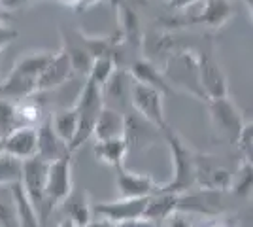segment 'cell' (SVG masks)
I'll use <instances>...</instances> for the list:
<instances>
[{
    "label": "cell",
    "mask_w": 253,
    "mask_h": 227,
    "mask_svg": "<svg viewBox=\"0 0 253 227\" xmlns=\"http://www.w3.org/2000/svg\"><path fill=\"white\" fill-rule=\"evenodd\" d=\"M51 51H31L27 55H21L10 72L25 80H31L36 84L38 76L42 74V70L47 66L49 59H51Z\"/></svg>",
    "instance_id": "44dd1931"
},
{
    "label": "cell",
    "mask_w": 253,
    "mask_h": 227,
    "mask_svg": "<svg viewBox=\"0 0 253 227\" xmlns=\"http://www.w3.org/2000/svg\"><path fill=\"white\" fill-rule=\"evenodd\" d=\"M165 138L169 144L172 159V178L159 185V191L169 193H189L195 187V171H197V151L191 150L187 142L172 129H167Z\"/></svg>",
    "instance_id": "6da1fadb"
},
{
    "label": "cell",
    "mask_w": 253,
    "mask_h": 227,
    "mask_svg": "<svg viewBox=\"0 0 253 227\" xmlns=\"http://www.w3.org/2000/svg\"><path fill=\"white\" fill-rule=\"evenodd\" d=\"M23 173V161L15 159L13 155L8 153H0V187H8L21 182Z\"/></svg>",
    "instance_id": "83f0119b"
},
{
    "label": "cell",
    "mask_w": 253,
    "mask_h": 227,
    "mask_svg": "<svg viewBox=\"0 0 253 227\" xmlns=\"http://www.w3.org/2000/svg\"><path fill=\"white\" fill-rule=\"evenodd\" d=\"M199 2H202V0H167L169 8H172V10H185V8H191Z\"/></svg>",
    "instance_id": "8d00e7d4"
},
{
    "label": "cell",
    "mask_w": 253,
    "mask_h": 227,
    "mask_svg": "<svg viewBox=\"0 0 253 227\" xmlns=\"http://www.w3.org/2000/svg\"><path fill=\"white\" fill-rule=\"evenodd\" d=\"M49 123H51V129L55 131V135L70 150V144L74 140L76 129H78V116H76L74 106H64V108L55 110L53 114H49Z\"/></svg>",
    "instance_id": "7402d4cb"
},
{
    "label": "cell",
    "mask_w": 253,
    "mask_h": 227,
    "mask_svg": "<svg viewBox=\"0 0 253 227\" xmlns=\"http://www.w3.org/2000/svg\"><path fill=\"white\" fill-rule=\"evenodd\" d=\"M15 116L19 127H36L43 119V104L36 95L21 98L15 102Z\"/></svg>",
    "instance_id": "484cf974"
},
{
    "label": "cell",
    "mask_w": 253,
    "mask_h": 227,
    "mask_svg": "<svg viewBox=\"0 0 253 227\" xmlns=\"http://www.w3.org/2000/svg\"><path fill=\"white\" fill-rule=\"evenodd\" d=\"M128 102H130L132 110L136 112V116L148 121L155 129H159L161 133L170 129L167 118H165V95L161 91L132 82Z\"/></svg>",
    "instance_id": "277c9868"
},
{
    "label": "cell",
    "mask_w": 253,
    "mask_h": 227,
    "mask_svg": "<svg viewBox=\"0 0 253 227\" xmlns=\"http://www.w3.org/2000/svg\"><path fill=\"white\" fill-rule=\"evenodd\" d=\"M244 2H246V6H248V8L252 10V0H244Z\"/></svg>",
    "instance_id": "b9f144b4"
},
{
    "label": "cell",
    "mask_w": 253,
    "mask_h": 227,
    "mask_svg": "<svg viewBox=\"0 0 253 227\" xmlns=\"http://www.w3.org/2000/svg\"><path fill=\"white\" fill-rule=\"evenodd\" d=\"M11 193H13V203H15V214H17V227H40V218L38 212L34 210L32 203L27 199V195L23 191L19 184L11 185Z\"/></svg>",
    "instance_id": "d4e9b609"
},
{
    "label": "cell",
    "mask_w": 253,
    "mask_h": 227,
    "mask_svg": "<svg viewBox=\"0 0 253 227\" xmlns=\"http://www.w3.org/2000/svg\"><path fill=\"white\" fill-rule=\"evenodd\" d=\"M59 227H76V226H74V222H72V220H68V218H64L63 222L59 224Z\"/></svg>",
    "instance_id": "60d3db41"
},
{
    "label": "cell",
    "mask_w": 253,
    "mask_h": 227,
    "mask_svg": "<svg viewBox=\"0 0 253 227\" xmlns=\"http://www.w3.org/2000/svg\"><path fill=\"white\" fill-rule=\"evenodd\" d=\"M15 38H17V31H15L13 27H10V25L0 21V53H2V49H4L6 45H10Z\"/></svg>",
    "instance_id": "e575fe53"
},
{
    "label": "cell",
    "mask_w": 253,
    "mask_h": 227,
    "mask_svg": "<svg viewBox=\"0 0 253 227\" xmlns=\"http://www.w3.org/2000/svg\"><path fill=\"white\" fill-rule=\"evenodd\" d=\"M252 184H253L252 161H244L242 159L236 174H232L231 189H229V191L236 193L238 197H250V195H252Z\"/></svg>",
    "instance_id": "f1b7e54d"
},
{
    "label": "cell",
    "mask_w": 253,
    "mask_h": 227,
    "mask_svg": "<svg viewBox=\"0 0 253 227\" xmlns=\"http://www.w3.org/2000/svg\"><path fill=\"white\" fill-rule=\"evenodd\" d=\"M117 227H163V224L159 222H153V220H148V218H136V220H128L125 224H119Z\"/></svg>",
    "instance_id": "d590c367"
},
{
    "label": "cell",
    "mask_w": 253,
    "mask_h": 227,
    "mask_svg": "<svg viewBox=\"0 0 253 227\" xmlns=\"http://www.w3.org/2000/svg\"><path fill=\"white\" fill-rule=\"evenodd\" d=\"M161 135V131L155 129L153 125H149L148 121L140 118V116H125V142L126 150L136 148V150H144L146 146L155 144Z\"/></svg>",
    "instance_id": "9a60e30c"
},
{
    "label": "cell",
    "mask_w": 253,
    "mask_h": 227,
    "mask_svg": "<svg viewBox=\"0 0 253 227\" xmlns=\"http://www.w3.org/2000/svg\"><path fill=\"white\" fill-rule=\"evenodd\" d=\"M4 153L13 155L15 159H32L38 155V133L36 127H15L6 136H2Z\"/></svg>",
    "instance_id": "4fadbf2b"
},
{
    "label": "cell",
    "mask_w": 253,
    "mask_h": 227,
    "mask_svg": "<svg viewBox=\"0 0 253 227\" xmlns=\"http://www.w3.org/2000/svg\"><path fill=\"white\" fill-rule=\"evenodd\" d=\"M163 227H193V224L189 222V216L185 212H172L165 222H163Z\"/></svg>",
    "instance_id": "836d02e7"
},
{
    "label": "cell",
    "mask_w": 253,
    "mask_h": 227,
    "mask_svg": "<svg viewBox=\"0 0 253 227\" xmlns=\"http://www.w3.org/2000/svg\"><path fill=\"white\" fill-rule=\"evenodd\" d=\"M234 15L231 0H202L201 11L193 17L195 23H202L210 29H221Z\"/></svg>",
    "instance_id": "2e32d148"
},
{
    "label": "cell",
    "mask_w": 253,
    "mask_h": 227,
    "mask_svg": "<svg viewBox=\"0 0 253 227\" xmlns=\"http://www.w3.org/2000/svg\"><path fill=\"white\" fill-rule=\"evenodd\" d=\"M117 17H119V29H121V38L125 42L132 44V45H140L142 44V23L136 11L117 4Z\"/></svg>",
    "instance_id": "cb8c5ba5"
},
{
    "label": "cell",
    "mask_w": 253,
    "mask_h": 227,
    "mask_svg": "<svg viewBox=\"0 0 253 227\" xmlns=\"http://www.w3.org/2000/svg\"><path fill=\"white\" fill-rule=\"evenodd\" d=\"M59 206L63 208L64 216L74 222L76 227H85L93 220V205L85 191H78L72 187V191L64 197Z\"/></svg>",
    "instance_id": "e0dca14e"
},
{
    "label": "cell",
    "mask_w": 253,
    "mask_h": 227,
    "mask_svg": "<svg viewBox=\"0 0 253 227\" xmlns=\"http://www.w3.org/2000/svg\"><path fill=\"white\" fill-rule=\"evenodd\" d=\"M15 127H19L15 116V102L0 97V136H6Z\"/></svg>",
    "instance_id": "4dcf8cb0"
},
{
    "label": "cell",
    "mask_w": 253,
    "mask_h": 227,
    "mask_svg": "<svg viewBox=\"0 0 253 227\" xmlns=\"http://www.w3.org/2000/svg\"><path fill=\"white\" fill-rule=\"evenodd\" d=\"M197 59H199V80H201L206 102L213 100V98L229 97L227 76L221 70L219 63L208 53H197Z\"/></svg>",
    "instance_id": "30bf717a"
},
{
    "label": "cell",
    "mask_w": 253,
    "mask_h": 227,
    "mask_svg": "<svg viewBox=\"0 0 253 227\" xmlns=\"http://www.w3.org/2000/svg\"><path fill=\"white\" fill-rule=\"evenodd\" d=\"M74 76V66L68 53L61 49L51 55L47 66L42 70V74L36 80V93H47L57 87L66 86Z\"/></svg>",
    "instance_id": "8fae6325"
},
{
    "label": "cell",
    "mask_w": 253,
    "mask_h": 227,
    "mask_svg": "<svg viewBox=\"0 0 253 227\" xmlns=\"http://www.w3.org/2000/svg\"><path fill=\"white\" fill-rule=\"evenodd\" d=\"M116 185L119 197L123 199H142L149 197L155 191H159V185L149 174L132 173L128 171L125 165L116 169Z\"/></svg>",
    "instance_id": "7c38bea8"
},
{
    "label": "cell",
    "mask_w": 253,
    "mask_h": 227,
    "mask_svg": "<svg viewBox=\"0 0 253 227\" xmlns=\"http://www.w3.org/2000/svg\"><path fill=\"white\" fill-rule=\"evenodd\" d=\"M59 4H63V6H66V8H80V4H82V0H57Z\"/></svg>",
    "instance_id": "ab89813d"
},
{
    "label": "cell",
    "mask_w": 253,
    "mask_h": 227,
    "mask_svg": "<svg viewBox=\"0 0 253 227\" xmlns=\"http://www.w3.org/2000/svg\"><path fill=\"white\" fill-rule=\"evenodd\" d=\"M148 197L142 199H123L119 197L116 201H108V203H98L93 205V218H102L112 224H125L128 220H136L144 216Z\"/></svg>",
    "instance_id": "9c48e42d"
},
{
    "label": "cell",
    "mask_w": 253,
    "mask_h": 227,
    "mask_svg": "<svg viewBox=\"0 0 253 227\" xmlns=\"http://www.w3.org/2000/svg\"><path fill=\"white\" fill-rule=\"evenodd\" d=\"M126 74H128V78L132 82L153 87V89L161 91L163 95H167V93L172 91L169 84H167V80H165V76H163V70H159L157 66L153 65L151 61H148V59H138L136 63L130 65V68L126 70Z\"/></svg>",
    "instance_id": "ac0fdd59"
},
{
    "label": "cell",
    "mask_w": 253,
    "mask_h": 227,
    "mask_svg": "<svg viewBox=\"0 0 253 227\" xmlns=\"http://www.w3.org/2000/svg\"><path fill=\"white\" fill-rule=\"evenodd\" d=\"M110 2H112L114 6H117V4H119V0H110Z\"/></svg>",
    "instance_id": "ee69618b"
},
{
    "label": "cell",
    "mask_w": 253,
    "mask_h": 227,
    "mask_svg": "<svg viewBox=\"0 0 253 227\" xmlns=\"http://www.w3.org/2000/svg\"><path fill=\"white\" fill-rule=\"evenodd\" d=\"M179 193H169V191H155L148 197L144 218L163 224L167 218L178 210Z\"/></svg>",
    "instance_id": "ffe728a7"
},
{
    "label": "cell",
    "mask_w": 253,
    "mask_h": 227,
    "mask_svg": "<svg viewBox=\"0 0 253 227\" xmlns=\"http://www.w3.org/2000/svg\"><path fill=\"white\" fill-rule=\"evenodd\" d=\"M123 136H125V114L104 106L95 123L93 138L108 140V138H123Z\"/></svg>",
    "instance_id": "d6986e66"
},
{
    "label": "cell",
    "mask_w": 253,
    "mask_h": 227,
    "mask_svg": "<svg viewBox=\"0 0 253 227\" xmlns=\"http://www.w3.org/2000/svg\"><path fill=\"white\" fill-rule=\"evenodd\" d=\"M36 133H38V157L40 159L49 163V161H55V159H61V157L70 155L68 146L51 129L49 114L36 125Z\"/></svg>",
    "instance_id": "5bb4252c"
},
{
    "label": "cell",
    "mask_w": 253,
    "mask_h": 227,
    "mask_svg": "<svg viewBox=\"0 0 253 227\" xmlns=\"http://www.w3.org/2000/svg\"><path fill=\"white\" fill-rule=\"evenodd\" d=\"M236 222L232 218H227L219 214V216H208L204 218L199 226H193V227H234Z\"/></svg>",
    "instance_id": "d6a6232c"
},
{
    "label": "cell",
    "mask_w": 253,
    "mask_h": 227,
    "mask_svg": "<svg viewBox=\"0 0 253 227\" xmlns=\"http://www.w3.org/2000/svg\"><path fill=\"white\" fill-rule=\"evenodd\" d=\"M232 174L227 167H223L213 155L197 153V171H195V187L204 191H229Z\"/></svg>",
    "instance_id": "ba28073f"
},
{
    "label": "cell",
    "mask_w": 253,
    "mask_h": 227,
    "mask_svg": "<svg viewBox=\"0 0 253 227\" xmlns=\"http://www.w3.org/2000/svg\"><path fill=\"white\" fill-rule=\"evenodd\" d=\"M72 163L70 155L47 163L45 173V220L49 218L55 206L64 201V197L72 191Z\"/></svg>",
    "instance_id": "5b68a950"
},
{
    "label": "cell",
    "mask_w": 253,
    "mask_h": 227,
    "mask_svg": "<svg viewBox=\"0 0 253 227\" xmlns=\"http://www.w3.org/2000/svg\"><path fill=\"white\" fill-rule=\"evenodd\" d=\"M100 2H104V0H82V4H80V8H78V10H91L93 6L100 4Z\"/></svg>",
    "instance_id": "f35d334b"
},
{
    "label": "cell",
    "mask_w": 253,
    "mask_h": 227,
    "mask_svg": "<svg viewBox=\"0 0 253 227\" xmlns=\"http://www.w3.org/2000/svg\"><path fill=\"white\" fill-rule=\"evenodd\" d=\"M45 173H47V161L40 159L38 155L23 161V173L19 185L32 203L34 210L38 212L40 224L45 222Z\"/></svg>",
    "instance_id": "52a82bcc"
},
{
    "label": "cell",
    "mask_w": 253,
    "mask_h": 227,
    "mask_svg": "<svg viewBox=\"0 0 253 227\" xmlns=\"http://www.w3.org/2000/svg\"><path fill=\"white\" fill-rule=\"evenodd\" d=\"M163 76L170 89L181 91L193 98L206 102L199 80V59L195 51H178L172 55L163 68Z\"/></svg>",
    "instance_id": "3957f363"
},
{
    "label": "cell",
    "mask_w": 253,
    "mask_h": 227,
    "mask_svg": "<svg viewBox=\"0 0 253 227\" xmlns=\"http://www.w3.org/2000/svg\"><path fill=\"white\" fill-rule=\"evenodd\" d=\"M85 227H117L116 224L108 222V220H102V218H93Z\"/></svg>",
    "instance_id": "74e56055"
},
{
    "label": "cell",
    "mask_w": 253,
    "mask_h": 227,
    "mask_svg": "<svg viewBox=\"0 0 253 227\" xmlns=\"http://www.w3.org/2000/svg\"><path fill=\"white\" fill-rule=\"evenodd\" d=\"M126 142L125 138H108V140L95 142V155L100 163H104L112 169L123 167L126 159Z\"/></svg>",
    "instance_id": "603a6c76"
},
{
    "label": "cell",
    "mask_w": 253,
    "mask_h": 227,
    "mask_svg": "<svg viewBox=\"0 0 253 227\" xmlns=\"http://www.w3.org/2000/svg\"><path fill=\"white\" fill-rule=\"evenodd\" d=\"M236 148L242 153L244 161H252L253 157V123L252 121H246L244 127L240 129L238 136H236Z\"/></svg>",
    "instance_id": "1f68e13d"
},
{
    "label": "cell",
    "mask_w": 253,
    "mask_h": 227,
    "mask_svg": "<svg viewBox=\"0 0 253 227\" xmlns=\"http://www.w3.org/2000/svg\"><path fill=\"white\" fill-rule=\"evenodd\" d=\"M117 68H119V66H117V61L114 57H95L85 78L102 89L106 82L110 80V76L114 74Z\"/></svg>",
    "instance_id": "4316f807"
},
{
    "label": "cell",
    "mask_w": 253,
    "mask_h": 227,
    "mask_svg": "<svg viewBox=\"0 0 253 227\" xmlns=\"http://www.w3.org/2000/svg\"><path fill=\"white\" fill-rule=\"evenodd\" d=\"M4 151V144H2V136H0V153Z\"/></svg>",
    "instance_id": "7bdbcfd3"
},
{
    "label": "cell",
    "mask_w": 253,
    "mask_h": 227,
    "mask_svg": "<svg viewBox=\"0 0 253 227\" xmlns=\"http://www.w3.org/2000/svg\"><path fill=\"white\" fill-rule=\"evenodd\" d=\"M206 106H208V112H210V121L213 133L221 140L234 144L238 133H240V129L246 123V119L242 118L240 110L234 106V102L229 97L208 100Z\"/></svg>",
    "instance_id": "8992f818"
},
{
    "label": "cell",
    "mask_w": 253,
    "mask_h": 227,
    "mask_svg": "<svg viewBox=\"0 0 253 227\" xmlns=\"http://www.w3.org/2000/svg\"><path fill=\"white\" fill-rule=\"evenodd\" d=\"M0 227H17V214L11 185L0 187Z\"/></svg>",
    "instance_id": "f546056e"
},
{
    "label": "cell",
    "mask_w": 253,
    "mask_h": 227,
    "mask_svg": "<svg viewBox=\"0 0 253 227\" xmlns=\"http://www.w3.org/2000/svg\"><path fill=\"white\" fill-rule=\"evenodd\" d=\"M76 108V116H78V129H76V136L72 144H70V153L80 150L89 138H93V131H95V123L100 112L104 108V98H102V89L95 86L93 82L85 80L82 91L78 93V98L72 104Z\"/></svg>",
    "instance_id": "7a4b0ae2"
}]
</instances>
